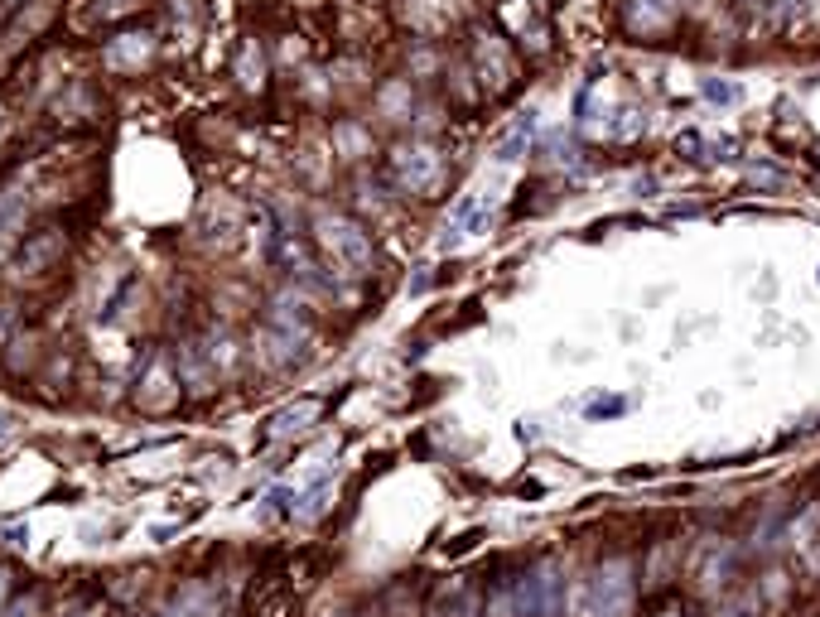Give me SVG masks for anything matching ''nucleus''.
Returning a JSON list of instances; mask_svg holds the SVG:
<instances>
[{"label": "nucleus", "mask_w": 820, "mask_h": 617, "mask_svg": "<svg viewBox=\"0 0 820 617\" xmlns=\"http://www.w3.org/2000/svg\"><path fill=\"white\" fill-rule=\"evenodd\" d=\"M164 617H218V593L213 589H184L169 608H164Z\"/></svg>", "instance_id": "4"}, {"label": "nucleus", "mask_w": 820, "mask_h": 617, "mask_svg": "<svg viewBox=\"0 0 820 617\" xmlns=\"http://www.w3.org/2000/svg\"><path fill=\"white\" fill-rule=\"evenodd\" d=\"M632 579L623 564H603L574 589V617H628Z\"/></svg>", "instance_id": "1"}, {"label": "nucleus", "mask_w": 820, "mask_h": 617, "mask_svg": "<svg viewBox=\"0 0 820 617\" xmlns=\"http://www.w3.org/2000/svg\"><path fill=\"white\" fill-rule=\"evenodd\" d=\"M319 415V405L314 401H304V405H295V410H285L280 420H275V434H290V430H304V420H314Z\"/></svg>", "instance_id": "6"}, {"label": "nucleus", "mask_w": 820, "mask_h": 617, "mask_svg": "<svg viewBox=\"0 0 820 617\" xmlns=\"http://www.w3.org/2000/svg\"><path fill=\"white\" fill-rule=\"evenodd\" d=\"M705 97L729 107V102H738V97H743V87H734V82H705Z\"/></svg>", "instance_id": "7"}, {"label": "nucleus", "mask_w": 820, "mask_h": 617, "mask_svg": "<svg viewBox=\"0 0 820 617\" xmlns=\"http://www.w3.org/2000/svg\"><path fill=\"white\" fill-rule=\"evenodd\" d=\"M319 242H324V251L348 275H367L372 270V242H367V232L357 222H348V217H319Z\"/></svg>", "instance_id": "2"}, {"label": "nucleus", "mask_w": 820, "mask_h": 617, "mask_svg": "<svg viewBox=\"0 0 820 617\" xmlns=\"http://www.w3.org/2000/svg\"><path fill=\"white\" fill-rule=\"evenodd\" d=\"M531 135H536V111H526V116H521L517 126H512V131L502 135V145H497V160H502V164L521 160V150H526V140H531Z\"/></svg>", "instance_id": "5"}, {"label": "nucleus", "mask_w": 820, "mask_h": 617, "mask_svg": "<svg viewBox=\"0 0 820 617\" xmlns=\"http://www.w3.org/2000/svg\"><path fill=\"white\" fill-rule=\"evenodd\" d=\"M82 617H107V613H82Z\"/></svg>", "instance_id": "11"}, {"label": "nucleus", "mask_w": 820, "mask_h": 617, "mask_svg": "<svg viewBox=\"0 0 820 617\" xmlns=\"http://www.w3.org/2000/svg\"><path fill=\"white\" fill-rule=\"evenodd\" d=\"M666 617H676V613H666Z\"/></svg>", "instance_id": "12"}, {"label": "nucleus", "mask_w": 820, "mask_h": 617, "mask_svg": "<svg viewBox=\"0 0 820 617\" xmlns=\"http://www.w3.org/2000/svg\"><path fill=\"white\" fill-rule=\"evenodd\" d=\"M724 617H748V613H743V608H734V613H724Z\"/></svg>", "instance_id": "9"}, {"label": "nucleus", "mask_w": 820, "mask_h": 617, "mask_svg": "<svg viewBox=\"0 0 820 617\" xmlns=\"http://www.w3.org/2000/svg\"><path fill=\"white\" fill-rule=\"evenodd\" d=\"M623 410V401H599V405H589V415L599 420V415H618Z\"/></svg>", "instance_id": "8"}, {"label": "nucleus", "mask_w": 820, "mask_h": 617, "mask_svg": "<svg viewBox=\"0 0 820 617\" xmlns=\"http://www.w3.org/2000/svg\"><path fill=\"white\" fill-rule=\"evenodd\" d=\"M0 598H5V574H0Z\"/></svg>", "instance_id": "10"}, {"label": "nucleus", "mask_w": 820, "mask_h": 617, "mask_svg": "<svg viewBox=\"0 0 820 617\" xmlns=\"http://www.w3.org/2000/svg\"><path fill=\"white\" fill-rule=\"evenodd\" d=\"M396 169H401V184H406L410 193H425V188L435 184L439 160L430 155V150H406V155L396 160Z\"/></svg>", "instance_id": "3"}]
</instances>
